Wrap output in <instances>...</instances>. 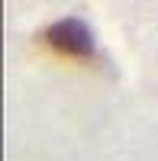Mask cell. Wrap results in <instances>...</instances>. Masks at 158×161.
Masks as SVG:
<instances>
[{"instance_id":"6da1fadb","label":"cell","mask_w":158,"mask_h":161,"mask_svg":"<svg viewBox=\"0 0 158 161\" xmlns=\"http://www.w3.org/2000/svg\"><path fill=\"white\" fill-rule=\"evenodd\" d=\"M42 39H45L55 52L71 55V58H90V55H94V36H90L87 23L74 19V16L52 23L48 29L42 32Z\"/></svg>"}]
</instances>
